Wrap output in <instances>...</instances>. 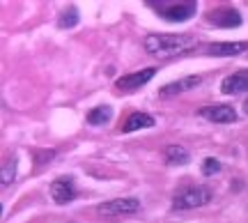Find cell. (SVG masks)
Wrapping results in <instances>:
<instances>
[{"label":"cell","instance_id":"obj_4","mask_svg":"<svg viewBox=\"0 0 248 223\" xmlns=\"http://www.w3.org/2000/svg\"><path fill=\"white\" fill-rule=\"evenodd\" d=\"M140 209V200L138 198H115V200H108L101 203L97 207L99 214L104 216H122V214H136Z\"/></svg>","mask_w":248,"mask_h":223},{"label":"cell","instance_id":"obj_10","mask_svg":"<svg viewBox=\"0 0 248 223\" xmlns=\"http://www.w3.org/2000/svg\"><path fill=\"white\" fill-rule=\"evenodd\" d=\"M221 92L223 95H244V92H248V69L228 76L221 83Z\"/></svg>","mask_w":248,"mask_h":223},{"label":"cell","instance_id":"obj_11","mask_svg":"<svg viewBox=\"0 0 248 223\" xmlns=\"http://www.w3.org/2000/svg\"><path fill=\"white\" fill-rule=\"evenodd\" d=\"M200 76H186V79L182 80H172V83H168V85H163V88L159 90L161 97H175V95H182V92H186V90H193L200 85Z\"/></svg>","mask_w":248,"mask_h":223},{"label":"cell","instance_id":"obj_1","mask_svg":"<svg viewBox=\"0 0 248 223\" xmlns=\"http://www.w3.org/2000/svg\"><path fill=\"white\" fill-rule=\"evenodd\" d=\"M145 51L152 58H159V60H168V58H177L184 55L186 51H191L195 46V37L193 35H168V32H154V35L145 37Z\"/></svg>","mask_w":248,"mask_h":223},{"label":"cell","instance_id":"obj_5","mask_svg":"<svg viewBox=\"0 0 248 223\" xmlns=\"http://www.w3.org/2000/svg\"><path fill=\"white\" fill-rule=\"evenodd\" d=\"M198 115L209 120V122H216V125H230L237 120V113L234 108L228 106V104H218V106H202L198 111Z\"/></svg>","mask_w":248,"mask_h":223},{"label":"cell","instance_id":"obj_7","mask_svg":"<svg viewBox=\"0 0 248 223\" xmlns=\"http://www.w3.org/2000/svg\"><path fill=\"white\" fill-rule=\"evenodd\" d=\"M156 69L150 67V69H142V72H136V74H129V76H122L117 80V88L124 90V92H131V90H140L142 85H147L152 79H154Z\"/></svg>","mask_w":248,"mask_h":223},{"label":"cell","instance_id":"obj_13","mask_svg":"<svg viewBox=\"0 0 248 223\" xmlns=\"http://www.w3.org/2000/svg\"><path fill=\"white\" fill-rule=\"evenodd\" d=\"M163 157H166V161H168L170 166H186V163L191 161L188 150L182 147V145H168V147L163 150Z\"/></svg>","mask_w":248,"mask_h":223},{"label":"cell","instance_id":"obj_12","mask_svg":"<svg viewBox=\"0 0 248 223\" xmlns=\"http://www.w3.org/2000/svg\"><path fill=\"white\" fill-rule=\"evenodd\" d=\"M156 125V120L152 115H147V113H133V115H129V120L124 122V131L126 134H131V131H138V129H150V127Z\"/></svg>","mask_w":248,"mask_h":223},{"label":"cell","instance_id":"obj_3","mask_svg":"<svg viewBox=\"0 0 248 223\" xmlns=\"http://www.w3.org/2000/svg\"><path fill=\"white\" fill-rule=\"evenodd\" d=\"M156 12L166 21H188L198 12V2H156Z\"/></svg>","mask_w":248,"mask_h":223},{"label":"cell","instance_id":"obj_6","mask_svg":"<svg viewBox=\"0 0 248 223\" xmlns=\"http://www.w3.org/2000/svg\"><path fill=\"white\" fill-rule=\"evenodd\" d=\"M209 23H214L216 28H239L241 26V14L239 9L234 7H221L212 12L209 16H207Z\"/></svg>","mask_w":248,"mask_h":223},{"label":"cell","instance_id":"obj_17","mask_svg":"<svg viewBox=\"0 0 248 223\" xmlns=\"http://www.w3.org/2000/svg\"><path fill=\"white\" fill-rule=\"evenodd\" d=\"M218 170H221V163L216 159H207L202 163V175H216Z\"/></svg>","mask_w":248,"mask_h":223},{"label":"cell","instance_id":"obj_16","mask_svg":"<svg viewBox=\"0 0 248 223\" xmlns=\"http://www.w3.org/2000/svg\"><path fill=\"white\" fill-rule=\"evenodd\" d=\"M14 177H16V159L5 163V168H2V187H9L14 182Z\"/></svg>","mask_w":248,"mask_h":223},{"label":"cell","instance_id":"obj_15","mask_svg":"<svg viewBox=\"0 0 248 223\" xmlns=\"http://www.w3.org/2000/svg\"><path fill=\"white\" fill-rule=\"evenodd\" d=\"M78 23V9L76 7H69V9H64L60 14V18H58V26L60 28H74Z\"/></svg>","mask_w":248,"mask_h":223},{"label":"cell","instance_id":"obj_2","mask_svg":"<svg viewBox=\"0 0 248 223\" xmlns=\"http://www.w3.org/2000/svg\"><path fill=\"white\" fill-rule=\"evenodd\" d=\"M212 189L209 187H191L177 193L175 200H172V209L175 212H182V209H195V207H202L207 203H212Z\"/></svg>","mask_w":248,"mask_h":223},{"label":"cell","instance_id":"obj_8","mask_svg":"<svg viewBox=\"0 0 248 223\" xmlns=\"http://www.w3.org/2000/svg\"><path fill=\"white\" fill-rule=\"evenodd\" d=\"M207 53L216 55V58H234V55H244V53H248V42H218V44L209 46Z\"/></svg>","mask_w":248,"mask_h":223},{"label":"cell","instance_id":"obj_9","mask_svg":"<svg viewBox=\"0 0 248 223\" xmlns=\"http://www.w3.org/2000/svg\"><path fill=\"white\" fill-rule=\"evenodd\" d=\"M51 198H53L58 205H67L76 198V187L71 179H55L51 184Z\"/></svg>","mask_w":248,"mask_h":223},{"label":"cell","instance_id":"obj_14","mask_svg":"<svg viewBox=\"0 0 248 223\" xmlns=\"http://www.w3.org/2000/svg\"><path fill=\"white\" fill-rule=\"evenodd\" d=\"M110 117H113V108L110 106H97V108H92V111L88 113V122L92 127L108 125V122H110Z\"/></svg>","mask_w":248,"mask_h":223},{"label":"cell","instance_id":"obj_18","mask_svg":"<svg viewBox=\"0 0 248 223\" xmlns=\"http://www.w3.org/2000/svg\"><path fill=\"white\" fill-rule=\"evenodd\" d=\"M244 111H246V113H248V101H246V106H244Z\"/></svg>","mask_w":248,"mask_h":223}]
</instances>
